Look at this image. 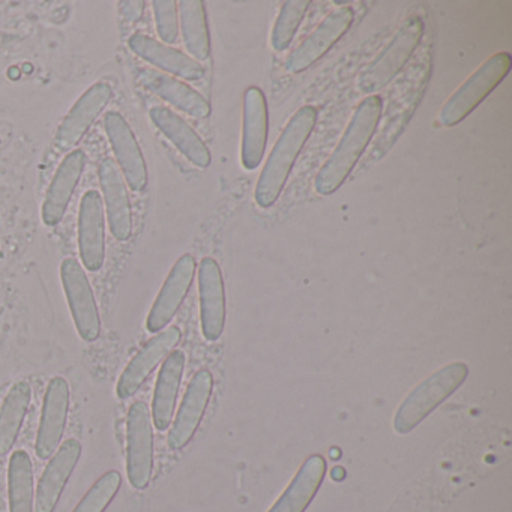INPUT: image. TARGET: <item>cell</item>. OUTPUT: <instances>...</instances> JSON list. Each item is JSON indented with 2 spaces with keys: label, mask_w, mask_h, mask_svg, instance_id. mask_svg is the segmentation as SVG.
Masks as SVG:
<instances>
[{
  "label": "cell",
  "mask_w": 512,
  "mask_h": 512,
  "mask_svg": "<svg viewBox=\"0 0 512 512\" xmlns=\"http://www.w3.org/2000/svg\"><path fill=\"white\" fill-rule=\"evenodd\" d=\"M82 445L79 440L68 439L59 446L56 454L44 469L37 490L35 512H55L62 493L79 463Z\"/></svg>",
  "instance_id": "18"
},
{
  "label": "cell",
  "mask_w": 512,
  "mask_h": 512,
  "mask_svg": "<svg viewBox=\"0 0 512 512\" xmlns=\"http://www.w3.org/2000/svg\"><path fill=\"white\" fill-rule=\"evenodd\" d=\"M184 370L185 353L182 350H173L164 361L155 385L151 416L152 424L157 430H167L172 424Z\"/></svg>",
  "instance_id": "24"
},
{
  "label": "cell",
  "mask_w": 512,
  "mask_h": 512,
  "mask_svg": "<svg viewBox=\"0 0 512 512\" xmlns=\"http://www.w3.org/2000/svg\"><path fill=\"white\" fill-rule=\"evenodd\" d=\"M317 116L319 113L316 107H302L284 128L257 182L254 197L260 208H271L277 202L292 172L296 158L301 154L308 137L316 127Z\"/></svg>",
  "instance_id": "2"
},
{
  "label": "cell",
  "mask_w": 512,
  "mask_h": 512,
  "mask_svg": "<svg viewBox=\"0 0 512 512\" xmlns=\"http://www.w3.org/2000/svg\"><path fill=\"white\" fill-rule=\"evenodd\" d=\"M154 472V431L148 404L136 401L127 416V475L137 490L151 482Z\"/></svg>",
  "instance_id": "6"
},
{
  "label": "cell",
  "mask_w": 512,
  "mask_h": 512,
  "mask_svg": "<svg viewBox=\"0 0 512 512\" xmlns=\"http://www.w3.org/2000/svg\"><path fill=\"white\" fill-rule=\"evenodd\" d=\"M152 7L161 41L166 46L175 44L179 35L178 4L175 0H155Z\"/></svg>",
  "instance_id": "31"
},
{
  "label": "cell",
  "mask_w": 512,
  "mask_h": 512,
  "mask_svg": "<svg viewBox=\"0 0 512 512\" xmlns=\"http://www.w3.org/2000/svg\"><path fill=\"white\" fill-rule=\"evenodd\" d=\"M61 278L80 337L85 341L97 340L101 332L100 311L85 269L76 259H65Z\"/></svg>",
  "instance_id": "7"
},
{
  "label": "cell",
  "mask_w": 512,
  "mask_h": 512,
  "mask_svg": "<svg viewBox=\"0 0 512 512\" xmlns=\"http://www.w3.org/2000/svg\"><path fill=\"white\" fill-rule=\"evenodd\" d=\"M214 389V377L208 370H200L194 374L185 391L184 400L179 407L178 415L169 433V446L182 449L196 434Z\"/></svg>",
  "instance_id": "14"
},
{
  "label": "cell",
  "mask_w": 512,
  "mask_h": 512,
  "mask_svg": "<svg viewBox=\"0 0 512 512\" xmlns=\"http://www.w3.org/2000/svg\"><path fill=\"white\" fill-rule=\"evenodd\" d=\"M103 205H106L112 235L118 241H128L133 235V211L127 182L112 158H106L100 166Z\"/></svg>",
  "instance_id": "17"
},
{
  "label": "cell",
  "mask_w": 512,
  "mask_h": 512,
  "mask_svg": "<svg viewBox=\"0 0 512 512\" xmlns=\"http://www.w3.org/2000/svg\"><path fill=\"white\" fill-rule=\"evenodd\" d=\"M469 376L464 362H452L419 383L398 407L394 428L398 434L415 430L443 401L448 400Z\"/></svg>",
  "instance_id": "3"
},
{
  "label": "cell",
  "mask_w": 512,
  "mask_h": 512,
  "mask_svg": "<svg viewBox=\"0 0 512 512\" xmlns=\"http://www.w3.org/2000/svg\"><path fill=\"white\" fill-rule=\"evenodd\" d=\"M122 476L118 470L104 473L85 494L73 512H104L121 488Z\"/></svg>",
  "instance_id": "30"
},
{
  "label": "cell",
  "mask_w": 512,
  "mask_h": 512,
  "mask_svg": "<svg viewBox=\"0 0 512 512\" xmlns=\"http://www.w3.org/2000/svg\"><path fill=\"white\" fill-rule=\"evenodd\" d=\"M104 128L125 182L134 191L145 190L148 185V167L130 124L121 113L110 112L104 118Z\"/></svg>",
  "instance_id": "9"
},
{
  "label": "cell",
  "mask_w": 512,
  "mask_h": 512,
  "mask_svg": "<svg viewBox=\"0 0 512 512\" xmlns=\"http://www.w3.org/2000/svg\"><path fill=\"white\" fill-rule=\"evenodd\" d=\"M137 80L143 88L193 118L205 119L211 115L212 109L208 100L175 77L167 76L154 68H140Z\"/></svg>",
  "instance_id": "22"
},
{
  "label": "cell",
  "mask_w": 512,
  "mask_h": 512,
  "mask_svg": "<svg viewBox=\"0 0 512 512\" xmlns=\"http://www.w3.org/2000/svg\"><path fill=\"white\" fill-rule=\"evenodd\" d=\"M70 412V386L64 377H53L44 395L43 413L38 427L35 451L41 460H49L58 451Z\"/></svg>",
  "instance_id": "8"
},
{
  "label": "cell",
  "mask_w": 512,
  "mask_h": 512,
  "mask_svg": "<svg viewBox=\"0 0 512 512\" xmlns=\"http://www.w3.org/2000/svg\"><path fill=\"white\" fill-rule=\"evenodd\" d=\"M106 218L101 194L85 193L79 209V251L83 265L91 272L100 271L106 259Z\"/></svg>",
  "instance_id": "15"
},
{
  "label": "cell",
  "mask_w": 512,
  "mask_h": 512,
  "mask_svg": "<svg viewBox=\"0 0 512 512\" xmlns=\"http://www.w3.org/2000/svg\"><path fill=\"white\" fill-rule=\"evenodd\" d=\"M10 512H34V467L28 452L16 451L8 464Z\"/></svg>",
  "instance_id": "28"
},
{
  "label": "cell",
  "mask_w": 512,
  "mask_h": 512,
  "mask_svg": "<svg viewBox=\"0 0 512 512\" xmlns=\"http://www.w3.org/2000/svg\"><path fill=\"white\" fill-rule=\"evenodd\" d=\"M181 337L179 328L170 326L166 331L160 332L157 337L149 340L143 349L131 359L130 364L119 377L118 385H116L118 397L122 400L133 397L151 376L152 371L158 367V364L178 346Z\"/></svg>",
  "instance_id": "12"
},
{
  "label": "cell",
  "mask_w": 512,
  "mask_h": 512,
  "mask_svg": "<svg viewBox=\"0 0 512 512\" xmlns=\"http://www.w3.org/2000/svg\"><path fill=\"white\" fill-rule=\"evenodd\" d=\"M128 46L137 56L167 73V76L179 77L188 82H197L205 77V68L200 62L194 61L190 56L182 53L181 50L166 46L161 41L154 40L148 35L134 34L128 40Z\"/></svg>",
  "instance_id": "19"
},
{
  "label": "cell",
  "mask_w": 512,
  "mask_h": 512,
  "mask_svg": "<svg viewBox=\"0 0 512 512\" xmlns=\"http://www.w3.org/2000/svg\"><path fill=\"white\" fill-rule=\"evenodd\" d=\"M2 395H4V392H2V389H0V403H2V400H4V397H2Z\"/></svg>",
  "instance_id": "33"
},
{
  "label": "cell",
  "mask_w": 512,
  "mask_h": 512,
  "mask_svg": "<svg viewBox=\"0 0 512 512\" xmlns=\"http://www.w3.org/2000/svg\"><path fill=\"white\" fill-rule=\"evenodd\" d=\"M424 28V22L419 17L406 20L382 55L359 77V91L374 94L386 88L418 49Z\"/></svg>",
  "instance_id": "5"
},
{
  "label": "cell",
  "mask_w": 512,
  "mask_h": 512,
  "mask_svg": "<svg viewBox=\"0 0 512 512\" xmlns=\"http://www.w3.org/2000/svg\"><path fill=\"white\" fill-rule=\"evenodd\" d=\"M32 388L25 380L14 383L0 403V455L13 449L26 413L31 406Z\"/></svg>",
  "instance_id": "26"
},
{
  "label": "cell",
  "mask_w": 512,
  "mask_h": 512,
  "mask_svg": "<svg viewBox=\"0 0 512 512\" xmlns=\"http://www.w3.org/2000/svg\"><path fill=\"white\" fill-rule=\"evenodd\" d=\"M380 116H382V98L377 95H368L353 113L352 121L343 139L317 175L314 182L317 194L329 196L344 184L347 176L352 173L353 167L364 154L368 143L373 139Z\"/></svg>",
  "instance_id": "1"
},
{
  "label": "cell",
  "mask_w": 512,
  "mask_h": 512,
  "mask_svg": "<svg viewBox=\"0 0 512 512\" xmlns=\"http://www.w3.org/2000/svg\"><path fill=\"white\" fill-rule=\"evenodd\" d=\"M326 473L325 458L320 455H311L304 464L298 475L293 478L283 496L277 500L269 512H304L310 505L313 497L316 496L320 484Z\"/></svg>",
  "instance_id": "25"
},
{
  "label": "cell",
  "mask_w": 512,
  "mask_h": 512,
  "mask_svg": "<svg viewBox=\"0 0 512 512\" xmlns=\"http://www.w3.org/2000/svg\"><path fill=\"white\" fill-rule=\"evenodd\" d=\"M310 2L308 0H289L281 8L272 31L271 43L277 52H283L292 43L307 14Z\"/></svg>",
  "instance_id": "29"
},
{
  "label": "cell",
  "mask_w": 512,
  "mask_h": 512,
  "mask_svg": "<svg viewBox=\"0 0 512 512\" xmlns=\"http://www.w3.org/2000/svg\"><path fill=\"white\" fill-rule=\"evenodd\" d=\"M151 121L155 127L178 148V151L194 166L206 169L211 164V152L202 137L172 110L167 107H152Z\"/></svg>",
  "instance_id": "23"
},
{
  "label": "cell",
  "mask_w": 512,
  "mask_h": 512,
  "mask_svg": "<svg viewBox=\"0 0 512 512\" xmlns=\"http://www.w3.org/2000/svg\"><path fill=\"white\" fill-rule=\"evenodd\" d=\"M511 65L512 59L509 53H497V55L491 56L446 101L439 113L440 125L455 127L464 121L505 80L511 70Z\"/></svg>",
  "instance_id": "4"
},
{
  "label": "cell",
  "mask_w": 512,
  "mask_h": 512,
  "mask_svg": "<svg viewBox=\"0 0 512 512\" xmlns=\"http://www.w3.org/2000/svg\"><path fill=\"white\" fill-rule=\"evenodd\" d=\"M143 7H145L143 2H122L121 11L125 19L130 20V22H137L142 17Z\"/></svg>",
  "instance_id": "32"
},
{
  "label": "cell",
  "mask_w": 512,
  "mask_h": 512,
  "mask_svg": "<svg viewBox=\"0 0 512 512\" xmlns=\"http://www.w3.org/2000/svg\"><path fill=\"white\" fill-rule=\"evenodd\" d=\"M181 14L182 37L188 53L194 61H206L211 55L208 20L202 0H182L178 8Z\"/></svg>",
  "instance_id": "27"
},
{
  "label": "cell",
  "mask_w": 512,
  "mask_h": 512,
  "mask_svg": "<svg viewBox=\"0 0 512 512\" xmlns=\"http://www.w3.org/2000/svg\"><path fill=\"white\" fill-rule=\"evenodd\" d=\"M113 89L107 83H95L88 89L76 104L71 107L56 133V148L59 151H70L88 133L89 128L97 121L98 116L112 100Z\"/></svg>",
  "instance_id": "11"
},
{
  "label": "cell",
  "mask_w": 512,
  "mask_h": 512,
  "mask_svg": "<svg viewBox=\"0 0 512 512\" xmlns=\"http://www.w3.org/2000/svg\"><path fill=\"white\" fill-rule=\"evenodd\" d=\"M88 158L80 149H74L62 161L53 176L43 205V221L46 226H58L70 206L74 191L79 185Z\"/></svg>",
  "instance_id": "21"
},
{
  "label": "cell",
  "mask_w": 512,
  "mask_h": 512,
  "mask_svg": "<svg viewBox=\"0 0 512 512\" xmlns=\"http://www.w3.org/2000/svg\"><path fill=\"white\" fill-rule=\"evenodd\" d=\"M353 19L355 13L350 7L338 8L331 16L326 17L322 25L298 49L290 53L286 61V70L292 74H299L313 67L349 31Z\"/></svg>",
  "instance_id": "10"
},
{
  "label": "cell",
  "mask_w": 512,
  "mask_h": 512,
  "mask_svg": "<svg viewBox=\"0 0 512 512\" xmlns=\"http://www.w3.org/2000/svg\"><path fill=\"white\" fill-rule=\"evenodd\" d=\"M194 274H196V259L191 254H184L173 266L149 311L148 320H146V328L149 332L158 334L172 322L193 284Z\"/></svg>",
  "instance_id": "13"
},
{
  "label": "cell",
  "mask_w": 512,
  "mask_h": 512,
  "mask_svg": "<svg viewBox=\"0 0 512 512\" xmlns=\"http://www.w3.org/2000/svg\"><path fill=\"white\" fill-rule=\"evenodd\" d=\"M200 319L206 340L217 341L226 325V292L220 266L211 257L199 268Z\"/></svg>",
  "instance_id": "16"
},
{
  "label": "cell",
  "mask_w": 512,
  "mask_h": 512,
  "mask_svg": "<svg viewBox=\"0 0 512 512\" xmlns=\"http://www.w3.org/2000/svg\"><path fill=\"white\" fill-rule=\"evenodd\" d=\"M268 104L262 89L248 88L244 95V130H242V166L256 170L262 163L268 140Z\"/></svg>",
  "instance_id": "20"
}]
</instances>
